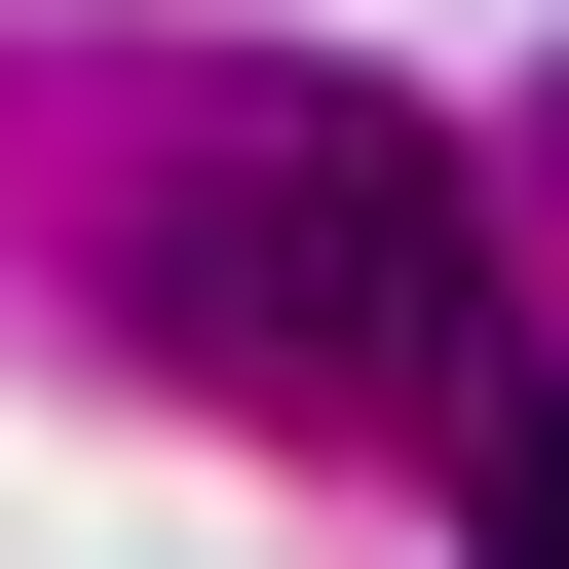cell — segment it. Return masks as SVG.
<instances>
[{
  "label": "cell",
  "mask_w": 569,
  "mask_h": 569,
  "mask_svg": "<svg viewBox=\"0 0 569 569\" xmlns=\"http://www.w3.org/2000/svg\"><path fill=\"white\" fill-rule=\"evenodd\" d=\"M152 342L228 418H456L493 380V228H456V152L380 77H228L152 152Z\"/></svg>",
  "instance_id": "1"
},
{
  "label": "cell",
  "mask_w": 569,
  "mask_h": 569,
  "mask_svg": "<svg viewBox=\"0 0 569 569\" xmlns=\"http://www.w3.org/2000/svg\"><path fill=\"white\" fill-rule=\"evenodd\" d=\"M456 531H493V569H569V380H493V418H456Z\"/></svg>",
  "instance_id": "2"
},
{
  "label": "cell",
  "mask_w": 569,
  "mask_h": 569,
  "mask_svg": "<svg viewBox=\"0 0 569 569\" xmlns=\"http://www.w3.org/2000/svg\"><path fill=\"white\" fill-rule=\"evenodd\" d=\"M531 114H569V77H531Z\"/></svg>",
  "instance_id": "3"
}]
</instances>
